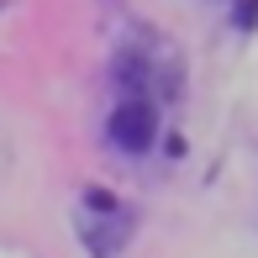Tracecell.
Segmentation results:
<instances>
[{
	"instance_id": "obj_1",
	"label": "cell",
	"mask_w": 258,
	"mask_h": 258,
	"mask_svg": "<svg viewBox=\"0 0 258 258\" xmlns=\"http://www.w3.org/2000/svg\"><path fill=\"white\" fill-rule=\"evenodd\" d=\"M153 132H158V111H153L143 95H132L126 105H116V116H111V137L126 148V153H143V148L153 143Z\"/></svg>"
},
{
	"instance_id": "obj_2",
	"label": "cell",
	"mask_w": 258,
	"mask_h": 258,
	"mask_svg": "<svg viewBox=\"0 0 258 258\" xmlns=\"http://www.w3.org/2000/svg\"><path fill=\"white\" fill-rule=\"evenodd\" d=\"M237 21H242V27H253V21H258V0H248V6H242V16H237Z\"/></svg>"
}]
</instances>
